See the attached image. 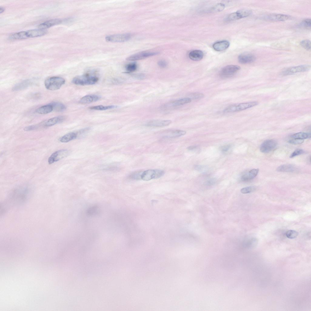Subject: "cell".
Returning <instances> with one entry per match:
<instances>
[{
	"mask_svg": "<svg viewBox=\"0 0 311 311\" xmlns=\"http://www.w3.org/2000/svg\"><path fill=\"white\" fill-rule=\"evenodd\" d=\"M29 196V190L25 187H19L14 190L1 205L2 212L8 210L9 207L25 202Z\"/></svg>",
	"mask_w": 311,
	"mask_h": 311,
	"instance_id": "6da1fadb",
	"label": "cell"
},
{
	"mask_svg": "<svg viewBox=\"0 0 311 311\" xmlns=\"http://www.w3.org/2000/svg\"><path fill=\"white\" fill-rule=\"evenodd\" d=\"M98 80V78L96 76L89 73H86L75 77L73 79L72 82L76 85L84 86L94 84Z\"/></svg>",
	"mask_w": 311,
	"mask_h": 311,
	"instance_id": "7a4b0ae2",
	"label": "cell"
},
{
	"mask_svg": "<svg viewBox=\"0 0 311 311\" xmlns=\"http://www.w3.org/2000/svg\"><path fill=\"white\" fill-rule=\"evenodd\" d=\"M65 82V79L61 77H53L46 79L44 84L47 89L55 91L59 89Z\"/></svg>",
	"mask_w": 311,
	"mask_h": 311,
	"instance_id": "3957f363",
	"label": "cell"
},
{
	"mask_svg": "<svg viewBox=\"0 0 311 311\" xmlns=\"http://www.w3.org/2000/svg\"><path fill=\"white\" fill-rule=\"evenodd\" d=\"M257 101H252L236 104L230 105L224 110L225 113H231L243 111L257 105Z\"/></svg>",
	"mask_w": 311,
	"mask_h": 311,
	"instance_id": "277c9868",
	"label": "cell"
},
{
	"mask_svg": "<svg viewBox=\"0 0 311 311\" xmlns=\"http://www.w3.org/2000/svg\"><path fill=\"white\" fill-rule=\"evenodd\" d=\"M165 172L158 169H149L143 171L141 179L144 181H149L153 179L159 178L162 176Z\"/></svg>",
	"mask_w": 311,
	"mask_h": 311,
	"instance_id": "5b68a950",
	"label": "cell"
},
{
	"mask_svg": "<svg viewBox=\"0 0 311 311\" xmlns=\"http://www.w3.org/2000/svg\"><path fill=\"white\" fill-rule=\"evenodd\" d=\"M69 151L66 149H62L53 152L48 158V162L49 164H52L67 157Z\"/></svg>",
	"mask_w": 311,
	"mask_h": 311,
	"instance_id": "8992f818",
	"label": "cell"
},
{
	"mask_svg": "<svg viewBox=\"0 0 311 311\" xmlns=\"http://www.w3.org/2000/svg\"><path fill=\"white\" fill-rule=\"evenodd\" d=\"M310 66L309 65H302L290 67L283 70L281 73L283 76H286L297 73L305 72L309 70Z\"/></svg>",
	"mask_w": 311,
	"mask_h": 311,
	"instance_id": "52a82bcc",
	"label": "cell"
},
{
	"mask_svg": "<svg viewBox=\"0 0 311 311\" xmlns=\"http://www.w3.org/2000/svg\"><path fill=\"white\" fill-rule=\"evenodd\" d=\"M131 37L128 33L110 35L105 37V39L108 42H123L129 40Z\"/></svg>",
	"mask_w": 311,
	"mask_h": 311,
	"instance_id": "ba28073f",
	"label": "cell"
},
{
	"mask_svg": "<svg viewBox=\"0 0 311 311\" xmlns=\"http://www.w3.org/2000/svg\"><path fill=\"white\" fill-rule=\"evenodd\" d=\"M240 69V67L238 65H227L222 68L220 71V75L223 77H227L236 73Z\"/></svg>",
	"mask_w": 311,
	"mask_h": 311,
	"instance_id": "9c48e42d",
	"label": "cell"
},
{
	"mask_svg": "<svg viewBox=\"0 0 311 311\" xmlns=\"http://www.w3.org/2000/svg\"><path fill=\"white\" fill-rule=\"evenodd\" d=\"M277 142L274 139H268L264 141L261 145L260 147V151L264 153H267L272 151L275 148Z\"/></svg>",
	"mask_w": 311,
	"mask_h": 311,
	"instance_id": "30bf717a",
	"label": "cell"
},
{
	"mask_svg": "<svg viewBox=\"0 0 311 311\" xmlns=\"http://www.w3.org/2000/svg\"><path fill=\"white\" fill-rule=\"evenodd\" d=\"M158 52L152 51H144L135 53L126 58L129 61H135L144 59L158 54Z\"/></svg>",
	"mask_w": 311,
	"mask_h": 311,
	"instance_id": "8fae6325",
	"label": "cell"
},
{
	"mask_svg": "<svg viewBox=\"0 0 311 311\" xmlns=\"http://www.w3.org/2000/svg\"><path fill=\"white\" fill-rule=\"evenodd\" d=\"M255 59V56L252 53H244L239 56L238 60L239 62L241 64H247L253 62Z\"/></svg>",
	"mask_w": 311,
	"mask_h": 311,
	"instance_id": "7c38bea8",
	"label": "cell"
},
{
	"mask_svg": "<svg viewBox=\"0 0 311 311\" xmlns=\"http://www.w3.org/2000/svg\"><path fill=\"white\" fill-rule=\"evenodd\" d=\"M185 131L179 130H173L164 132L162 133L163 137L173 138L179 137L186 134Z\"/></svg>",
	"mask_w": 311,
	"mask_h": 311,
	"instance_id": "4fadbf2b",
	"label": "cell"
},
{
	"mask_svg": "<svg viewBox=\"0 0 311 311\" xmlns=\"http://www.w3.org/2000/svg\"><path fill=\"white\" fill-rule=\"evenodd\" d=\"M46 33L47 31L46 30L39 29L25 31L26 39L42 36L46 34Z\"/></svg>",
	"mask_w": 311,
	"mask_h": 311,
	"instance_id": "5bb4252c",
	"label": "cell"
},
{
	"mask_svg": "<svg viewBox=\"0 0 311 311\" xmlns=\"http://www.w3.org/2000/svg\"><path fill=\"white\" fill-rule=\"evenodd\" d=\"M62 22V20L59 19H50L39 24L38 26V27L39 29L45 30L52 26L59 24Z\"/></svg>",
	"mask_w": 311,
	"mask_h": 311,
	"instance_id": "9a60e30c",
	"label": "cell"
},
{
	"mask_svg": "<svg viewBox=\"0 0 311 311\" xmlns=\"http://www.w3.org/2000/svg\"><path fill=\"white\" fill-rule=\"evenodd\" d=\"M229 42L227 40H222L214 43L213 45L214 49L217 51H221L226 50L229 47Z\"/></svg>",
	"mask_w": 311,
	"mask_h": 311,
	"instance_id": "2e32d148",
	"label": "cell"
},
{
	"mask_svg": "<svg viewBox=\"0 0 311 311\" xmlns=\"http://www.w3.org/2000/svg\"><path fill=\"white\" fill-rule=\"evenodd\" d=\"M172 122L171 120H154L148 122L147 126L151 127H161L168 125Z\"/></svg>",
	"mask_w": 311,
	"mask_h": 311,
	"instance_id": "e0dca14e",
	"label": "cell"
},
{
	"mask_svg": "<svg viewBox=\"0 0 311 311\" xmlns=\"http://www.w3.org/2000/svg\"><path fill=\"white\" fill-rule=\"evenodd\" d=\"M259 172L258 169H254L250 170L248 172L243 175L241 177V180L243 181H248L255 177Z\"/></svg>",
	"mask_w": 311,
	"mask_h": 311,
	"instance_id": "ac0fdd59",
	"label": "cell"
},
{
	"mask_svg": "<svg viewBox=\"0 0 311 311\" xmlns=\"http://www.w3.org/2000/svg\"><path fill=\"white\" fill-rule=\"evenodd\" d=\"M65 119V117L63 116H59L53 117L48 119L44 122L43 125L46 127H50L63 122Z\"/></svg>",
	"mask_w": 311,
	"mask_h": 311,
	"instance_id": "d6986e66",
	"label": "cell"
},
{
	"mask_svg": "<svg viewBox=\"0 0 311 311\" xmlns=\"http://www.w3.org/2000/svg\"><path fill=\"white\" fill-rule=\"evenodd\" d=\"M100 97L96 95H88L85 96L81 98L80 101V103L83 104H88L99 100Z\"/></svg>",
	"mask_w": 311,
	"mask_h": 311,
	"instance_id": "ffe728a7",
	"label": "cell"
},
{
	"mask_svg": "<svg viewBox=\"0 0 311 311\" xmlns=\"http://www.w3.org/2000/svg\"><path fill=\"white\" fill-rule=\"evenodd\" d=\"M203 56V52L200 50H195L191 51L189 54V56L191 60L198 61L202 59Z\"/></svg>",
	"mask_w": 311,
	"mask_h": 311,
	"instance_id": "44dd1931",
	"label": "cell"
},
{
	"mask_svg": "<svg viewBox=\"0 0 311 311\" xmlns=\"http://www.w3.org/2000/svg\"><path fill=\"white\" fill-rule=\"evenodd\" d=\"M297 170L295 166L291 164H284L281 165L277 168V171L281 172H293Z\"/></svg>",
	"mask_w": 311,
	"mask_h": 311,
	"instance_id": "7402d4cb",
	"label": "cell"
},
{
	"mask_svg": "<svg viewBox=\"0 0 311 311\" xmlns=\"http://www.w3.org/2000/svg\"><path fill=\"white\" fill-rule=\"evenodd\" d=\"M267 18L269 20L274 21H283L287 20L288 15L282 14H272L268 15Z\"/></svg>",
	"mask_w": 311,
	"mask_h": 311,
	"instance_id": "603a6c76",
	"label": "cell"
},
{
	"mask_svg": "<svg viewBox=\"0 0 311 311\" xmlns=\"http://www.w3.org/2000/svg\"><path fill=\"white\" fill-rule=\"evenodd\" d=\"M77 138L76 132H70L63 136L59 139V141L63 143H67Z\"/></svg>",
	"mask_w": 311,
	"mask_h": 311,
	"instance_id": "cb8c5ba5",
	"label": "cell"
},
{
	"mask_svg": "<svg viewBox=\"0 0 311 311\" xmlns=\"http://www.w3.org/2000/svg\"><path fill=\"white\" fill-rule=\"evenodd\" d=\"M53 110L52 106L50 104L45 105L38 108L36 112L39 114H44L49 113Z\"/></svg>",
	"mask_w": 311,
	"mask_h": 311,
	"instance_id": "d4e9b609",
	"label": "cell"
},
{
	"mask_svg": "<svg viewBox=\"0 0 311 311\" xmlns=\"http://www.w3.org/2000/svg\"><path fill=\"white\" fill-rule=\"evenodd\" d=\"M191 101V99L190 97H186L181 98L174 101L169 104L168 106H177L184 105L189 103Z\"/></svg>",
	"mask_w": 311,
	"mask_h": 311,
	"instance_id": "484cf974",
	"label": "cell"
},
{
	"mask_svg": "<svg viewBox=\"0 0 311 311\" xmlns=\"http://www.w3.org/2000/svg\"><path fill=\"white\" fill-rule=\"evenodd\" d=\"M32 82L29 79L22 81L21 82L17 84L14 86L13 88V90L17 91L25 89L31 84Z\"/></svg>",
	"mask_w": 311,
	"mask_h": 311,
	"instance_id": "4316f807",
	"label": "cell"
},
{
	"mask_svg": "<svg viewBox=\"0 0 311 311\" xmlns=\"http://www.w3.org/2000/svg\"><path fill=\"white\" fill-rule=\"evenodd\" d=\"M49 104L53 107V110L57 112H62L66 108V106L63 103L58 102H53Z\"/></svg>",
	"mask_w": 311,
	"mask_h": 311,
	"instance_id": "83f0119b",
	"label": "cell"
},
{
	"mask_svg": "<svg viewBox=\"0 0 311 311\" xmlns=\"http://www.w3.org/2000/svg\"><path fill=\"white\" fill-rule=\"evenodd\" d=\"M291 137L292 138L304 140L306 138H310L311 134L307 132H299L292 135Z\"/></svg>",
	"mask_w": 311,
	"mask_h": 311,
	"instance_id": "f1b7e54d",
	"label": "cell"
},
{
	"mask_svg": "<svg viewBox=\"0 0 311 311\" xmlns=\"http://www.w3.org/2000/svg\"><path fill=\"white\" fill-rule=\"evenodd\" d=\"M117 107L116 106L108 105L104 106L102 105H99L90 107L89 108L92 110H105L108 109L114 108Z\"/></svg>",
	"mask_w": 311,
	"mask_h": 311,
	"instance_id": "f546056e",
	"label": "cell"
},
{
	"mask_svg": "<svg viewBox=\"0 0 311 311\" xmlns=\"http://www.w3.org/2000/svg\"><path fill=\"white\" fill-rule=\"evenodd\" d=\"M236 12L239 19L248 16L251 13V11L250 10L246 9L240 10Z\"/></svg>",
	"mask_w": 311,
	"mask_h": 311,
	"instance_id": "4dcf8cb0",
	"label": "cell"
},
{
	"mask_svg": "<svg viewBox=\"0 0 311 311\" xmlns=\"http://www.w3.org/2000/svg\"><path fill=\"white\" fill-rule=\"evenodd\" d=\"M224 8V4L221 3H219L212 7L210 9V12H218L222 11Z\"/></svg>",
	"mask_w": 311,
	"mask_h": 311,
	"instance_id": "1f68e13d",
	"label": "cell"
},
{
	"mask_svg": "<svg viewBox=\"0 0 311 311\" xmlns=\"http://www.w3.org/2000/svg\"><path fill=\"white\" fill-rule=\"evenodd\" d=\"M142 172L143 171H138L133 173L128 176V177L133 180H141Z\"/></svg>",
	"mask_w": 311,
	"mask_h": 311,
	"instance_id": "d6a6232c",
	"label": "cell"
},
{
	"mask_svg": "<svg viewBox=\"0 0 311 311\" xmlns=\"http://www.w3.org/2000/svg\"><path fill=\"white\" fill-rule=\"evenodd\" d=\"M240 19L237 12L231 13L226 17L225 20L227 22H230Z\"/></svg>",
	"mask_w": 311,
	"mask_h": 311,
	"instance_id": "836d02e7",
	"label": "cell"
},
{
	"mask_svg": "<svg viewBox=\"0 0 311 311\" xmlns=\"http://www.w3.org/2000/svg\"><path fill=\"white\" fill-rule=\"evenodd\" d=\"M301 46L304 48L308 51H310L311 42L308 39H305L302 41L300 43Z\"/></svg>",
	"mask_w": 311,
	"mask_h": 311,
	"instance_id": "e575fe53",
	"label": "cell"
},
{
	"mask_svg": "<svg viewBox=\"0 0 311 311\" xmlns=\"http://www.w3.org/2000/svg\"><path fill=\"white\" fill-rule=\"evenodd\" d=\"M190 96L191 98H190L191 99V100L192 99L195 100H197L203 98L204 95L203 93L195 92L191 94Z\"/></svg>",
	"mask_w": 311,
	"mask_h": 311,
	"instance_id": "d590c367",
	"label": "cell"
},
{
	"mask_svg": "<svg viewBox=\"0 0 311 311\" xmlns=\"http://www.w3.org/2000/svg\"><path fill=\"white\" fill-rule=\"evenodd\" d=\"M298 234L297 232L293 230H289L286 233V236L290 239H293L296 238Z\"/></svg>",
	"mask_w": 311,
	"mask_h": 311,
	"instance_id": "8d00e7d4",
	"label": "cell"
},
{
	"mask_svg": "<svg viewBox=\"0 0 311 311\" xmlns=\"http://www.w3.org/2000/svg\"><path fill=\"white\" fill-rule=\"evenodd\" d=\"M137 66L135 63H132L127 65L126 69L128 73L135 71L137 69Z\"/></svg>",
	"mask_w": 311,
	"mask_h": 311,
	"instance_id": "74e56055",
	"label": "cell"
},
{
	"mask_svg": "<svg viewBox=\"0 0 311 311\" xmlns=\"http://www.w3.org/2000/svg\"><path fill=\"white\" fill-rule=\"evenodd\" d=\"M255 189V187L253 186H247L242 188L241 190V192L242 193H248L253 191Z\"/></svg>",
	"mask_w": 311,
	"mask_h": 311,
	"instance_id": "f35d334b",
	"label": "cell"
},
{
	"mask_svg": "<svg viewBox=\"0 0 311 311\" xmlns=\"http://www.w3.org/2000/svg\"><path fill=\"white\" fill-rule=\"evenodd\" d=\"M311 19H307L304 20L301 23L300 25L306 28H309L311 27Z\"/></svg>",
	"mask_w": 311,
	"mask_h": 311,
	"instance_id": "ab89813d",
	"label": "cell"
},
{
	"mask_svg": "<svg viewBox=\"0 0 311 311\" xmlns=\"http://www.w3.org/2000/svg\"><path fill=\"white\" fill-rule=\"evenodd\" d=\"M305 152V151L302 149H297L291 154L290 157V158H292L296 156L303 154Z\"/></svg>",
	"mask_w": 311,
	"mask_h": 311,
	"instance_id": "60d3db41",
	"label": "cell"
},
{
	"mask_svg": "<svg viewBox=\"0 0 311 311\" xmlns=\"http://www.w3.org/2000/svg\"><path fill=\"white\" fill-rule=\"evenodd\" d=\"M89 128H87L81 129L78 131L76 132L77 135V138L79 136H82L84 135L87 133L89 131Z\"/></svg>",
	"mask_w": 311,
	"mask_h": 311,
	"instance_id": "b9f144b4",
	"label": "cell"
},
{
	"mask_svg": "<svg viewBox=\"0 0 311 311\" xmlns=\"http://www.w3.org/2000/svg\"><path fill=\"white\" fill-rule=\"evenodd\" d=\"M289 143L294 145H298L302 144L304 142V140L292 138L288 141Z\"/></svg>",
	"mask_w": 311,
	"mask_h": 311,
	"instance_id": "7bdbcfd3",
	"label": "cell"
},
{
	"mask_svg": "<svg viewBox=\"0 0 311 311\" xmlns=\"http://www.w3.org/2000/svg\"><path fill=\"white\" fill-rule=\"evenodd\" d=\"M131 76L134 78L138 80H143L145 78V75L142 73L131 74Z\"/></svg>",
	"mask_w": 311,
	"mask_h": 311,
	"instance_id": "ee69618b",
	"label": "cell"
},
{
	"mask_svg": "<svg viewBox=\"0 0 311 311\" xmlns=\"http://www.w3.org/2000/svg\"><path fill=\"white\" fill-rule=\"evenodd\" d=\"M194 168L195 170L198 171L203 172L206 170L207 167L205 166L196 165L194 166Z\"/></svg>",
	"mask_w": 311,
	"mask_h": 311,
	"instance_id": "f6af8a7d",
	"label": "cell"
},
{
	"mask_svg": "<svg viewBox=\"0 0 311 311\" xmlns=\"http://www.w3.org/2000/svg\"><path fill=\"white\" fill-rule=\"evenodd\" d=\"M39 127L38 125H32L26 127L24 128V130L26 131H31L38 128Z\"/></svg>",
	"mask_w": 311,
	"mask_h": 311,
	"instance_id": "bcb514c9",
	"label": "cell"
},
{
	"mask_svg": "<svg viewBox=\"0 0 311 311\" xmlns=\"http://www.w3.org/2000/svg\"><path fill=\"white\" fill-rule=\"evenodd\" d=\"M230 148L231 145H227L221 146L220 149L221 151L225 152L228 151Z\"/></svg>",
	"mask_w": 311,
	"mask_h": 311,
	"instance_id": "7dc6e473",
	"label": "cell"
},
{
	"mask_svg": "<svg viewBox=\"0 0 311 311\" xmlns=\"http://www.w3.org/2000/svg\"><path fill=\"white\" fill-rule=\"evenodd\" d=\"M216 182V179L214 178H212L207 180L205 183V184L207 186H211L214 184Z\"/></svg>",
	"mask_w": 311,
	"mask_h": 311,
	"instance_id": "c3c4849f",
	"label": "cell"
},
{
	"mask_svg": "<svg viewBox=\"0 0 311 311\" xmlns=\"http://www.w3.org/2000/svg\"><path fill=\"white\" fill-rule=\"evenodd\" d=\"M158 65L161 68H165L167 65L166 62L163 60H161L158 61Z\"/></svg>",
	"mask_w": 311,
	"mask_h": 311,
	"instance_id": "681fc988",
	"label": "cell"
},
{
	"mask_svg": "<svg viewBox=\"0 0 311 311\" xmlns=\"http://www.w3.org/2000/svg\"><path fill=\"white\" fill-rule=\"evenodd\" d=\"M197 146L196 145L190 146L187 148V149L190 151H193L196 149Z\"/></svg>",
	"mask_w": 311,
	"mask_h": 311,
	"instance_id": "f907efd6",
	"label": "cell"
},
{
	"mask_svg": "<svg viewBox=\"0 0 311 311\" xmlns=\"http://www.w3.org/2000/svg\"><path fill=\"white\" fill-rule=\"evenodd\" d=\"M4 10H5V9H4V8L3 7H0V14H1L3 12H4Z\"/></svg>",
	"mask_w": 311,
	"mask_h": 311,
	"instance_id": "816d5d0a",
	"label": "cell"
}]
</instances>
